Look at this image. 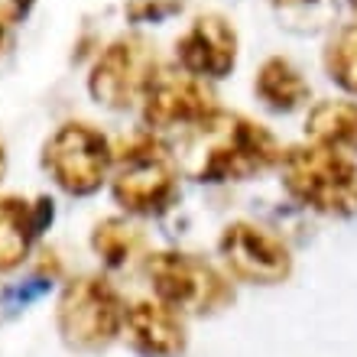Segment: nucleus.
<instances>
[{"label": "nucleus", "mask_w": 357, "mask_h": 357, "mask_svg": "<svg viewBox=\"0 0 357 357\" xmlns=\"http://www.w3.org/2000/svg\"><path fill=\"white\" fill-rule=\"evenodd\" d=\"M121 292L104 276H78L62 289L56 305L59 335L75 351H101L123 331Z\"/></svg>", "instance_id": "nucleus-4"}, {"label": "nucleus", "mask_w": 357, "mask_h": 357, "mask_svg": "<svg viewBox=\"0 0 357 357\" xmlns=\"http://www.w3.org/2000/svg\"><path fill=\"white\" fill-rule=\"evenodd\" d=\"M305 133H309L315 146L335 153H357V104L354 101H321L309 111L305 121Z\"/></svg>", "instance_id": "nucleus-13"}, {"label": "nucleus", "mask_w": 357, "mask_h": 357, "mask_svg": "<svg viewBox=\"0 0 357 357\" xmlns=\"http://www.w3.org/2000/svg\"><path fill=\"white\" fill-rule=\"evenodd\" d=\"M218 250L225 257V264L231 266V273L244 282L270 286V282H282L292 270L289 247L280 237H273L270 231L247 225V221L227 225L218 241Z\"/></svg>", "instance_id": "nucleus-9"}, {"label": "nucleus", "mask_w": 357, "mask_h": 357, "mask_svg": "<svg viewBox=\"0 0 357 357\" xmlns=\"http://www.w3.org/2000/svg\"><path fill=\"white\" fill-rule=\"evenodd\" d=\"M176 59L182 72L195 78H225L237 62V33L225 17L205 13L178 36Z\"/></svg>", "instance_id": "nucleus-10"}, {"label": "nucleus", "mask_w": 357, "mask_h": 357, "mask_svg": "<svg viewBox=\"0 0 357 357\" xmlns=\"http://www.w3.org/2000/svg\"><path fill=\"white\" fill-rule=\"evenodd\" d=\"M3 29H7V26H3V23H0V46H3Z\"/></svg>", "instance_id": "nucleus-19"}, {"label": "nucleus", "mask_w": 357, "mask_h": 357, "mask_svg": "<svg viewBox=\"0 0 357 357\" xmlns=\"http://www.w3.org/2000/svg\"><path fill=\"white\" fill-rule=\"evenodd\" d=\"M276 160H282L276 137L241 114H208L182 140V166L198 182H241Z\"/></svg>", "instance_id": "nucleus-1"}, {"label": "nucleus", "mask_w": 357, "mask_h": 357, "mask_svg": "<svg viewBox=\"0 0 357 357\" xmlns=\"http://www.w3.org/2000/svg\"><path fill=\"white\" fill-rule=\"evenodd\" d=\"M351 7H354V10H357V0H351Z\"/></svg>", "instance_id": "nucleus-21"}, {"label": "nucleus", "mask_w": 357, "mask_h": 357, "mask_svg": "<svg viewBox=\"0 0 357 357\" xmlns=\"http://www.w3.org/2000/svg\"><path fill=\"white\" fill-rule=\"evenodd\" d=\"M286 3H302V0H286Z\"/></svg>", "instance_id": "nucleus-20"}, {"label": "nucleus", "mask_w": 357, "mask_h": 357, "mask_svg": "<svg viewBox=\"0 0 357 357\" xmlns=\"http://www.w3.org/2000/svg\"><path fill=\"white\" fill-rule=\"evenodd\" d=\"M3 172H7V146L0 140V178H3Z\"/></svg>", "instance_id": "nucleus-18"}, {"label": "nucleus", "mask_w": 357, "mask_h": 357, "mask_svg": "<svg viewBox=\"0 0 357 357\" xmlns=\"http://www.w3.org/2000/svg\"><path fill=\"white\" fill-rule=\"evenodd\" d=\"M49 225H52L49 198L36 202H26L20 195L0 198V273L17 270Z\"/></svg>", "instance_id": "nucleus-12"}, {"label": "nucleus", "mask_w": 357, "mask_h": 357, "mask_svg": "<svg viewBox=\"0 0 357 357\" xmlns=\"http://www.w3.org/2000/svg\"><path fill=\"white\" fill-rule=\"evenodd\" d=\"M143 244L140 227H133L123 218H107L91 231V250L107 266H123Z\"/></svg>", "instance_id": "nucleus-15"}, {"label": "nucleus", "mask_w": 357, "mask_h": 357, "mask_svg": "<svg viewBox=\"0 0 357 357\" xmlns=\"http://www.w3.org/2000/svg\"><path fill=\"white\" fill-rule=\"evenodd\" d=\"M111 192L127 215H162L178 198V169L153 133H133L114 156Z\"/></svg>", "instance_id": "nucleus-2"}, {"label": "nucleus", "mask_w": 357, "mask_h": 357, "mask_svg": "<svg viewBox=\"0 0 357 357\" xmlns=\"http://www.w3.org/2000/svg\"><path fill=\"white\" fill-rule=\"evenodd\" d=\"M325 68H328L331 82H338L348 94H357V23L344 26L328 43Z\"/></svg>", "instance_id": "nucleus-16"}, {"label": "nucleus", "mask_w": 357, "mask_h": 357, "mask_svg": "<svg viewBox=\"0 0 357 357\" xmlns=\"http://www.w3.org/2000/svg\"><path fill=\"white\" fill-rule=\"evenodd\" d=\"M43 166L62 192L85 198L107 182L114 166V150L94 123L68 121L46 140Z\"/></svg>", "instance_id": "nucleus-5"}, {"label": "nucleus", "mask_w": 357, "mask_h": 357, "mask_svg": "<svg viewBox=\"0 0 357 357\" xmlns=\"http://www.w3.org/2000/svg\"><path fill=\"white\" fill-rule=\"evenodd\" d=\"M153 296L172 312H215L231 302V286L211 264L192 254L162 250L146 264Z\"/></svg>", "instance_id": "nucleus-6"}, {"label": "nucleus", "mask_w": 357, "mask_h": 357, "mask_svg": "<svg viewBox=\"0 0 357 357\" xmlns=\"http://www.w3.org/2000/svg\"><path fill=\"white\" fill-rule=\"evenodd\" d=\"M33 0H0V23L3 26H13L29 13Z\"/></svg>", "instance_id": "nucleus-17"}, {"label": "nucleus", "mask_w": 357, "mask_h": 357, "mask_svg": "<svg viewBox=\"0 0 357 357\" xmlns=\"http://www.w3.org/2000/svg\"><path fill=\"white\" fill-rule=\"evenodd\" d=\"M123 338L143 357H176L185 348V325L178 312L162 305L160 299L133 302L123 315Z\"/></svg>", "instance_id": "nucleus-11"}, {"label": "nucleus", "mask_w": 357, "mask_h": 357, "mask_svg": "<svg viewBox=\"0 0 357 357\" xmlns=\"http://www.w3.org/2000/svg\"><path fill=\"white\" fill-rule=\"evenodd\" d=\"M254 91L273 111H292V107H299L309 98V85H305L302 72L292 66L289 59H280V56L266 59L260 66Z\"/></svg>", "instance_id": "nucleus-14"}, {"label": "nucleus", "mask_w": 357, "mask_h": 357, "mask_svg": "<svg viewBox=\"0 0 357 357\" xmlns=\"http://www.w3.org/2000/svg\"><path fill=\"white\" fill-rule=\"evenodd\" d=\"M156 75H160V68H156V52L150 43L143 36H121L94 59L88 91L104 107L123 111V107L143 101V94Z\"/></svg>", "instance_id": "nucleus-7"}, {"label": "nucleus", "mask_w": 357, "mask_h": 357, "mask_svg": "<svg viewBox=\"0 0 357 357\" xmlns=\"http://www.w3.org/2000/svg\"><path fill=\"white\" fill-rule=\"evenodd\" d=\"M282 185L296 202L321 215H357V166L325 146H292L282 156Z\"/></svg>", "instance_id": "nucleus-3"}, {"label": "nucleus", "mask_w": 357, "mask_h": 357, "mask_svg": "<svg viewBox=\"0 0 357 357\" xmlns=\"http://www.w3.org/2000/svg\"><path fill=\"white\" fill-rule=\"evenodd\" d=\"M140 104L143 123L150 130H178V127L188 130L218 111L211 88L188 72H160Z\"/></svg>", "instance_id": "nucleus-8"}]
</instances>
